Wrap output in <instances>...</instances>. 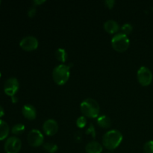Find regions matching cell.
<instances>
[{
	"instance_id": "29",
	"label": "cell",
	"mask_w": 153,
	"mask_h": 153,
	"mask_svg": "<svg viewBox=\"0 0 153 153\" xmlns=\"http://www.w3.org/2000/svg\"><path fill=\"white\" fill-rule=\"evenodd\" d=\"M0 4H1V1H0Z\"/></svg>"
},
{
	"instance_id": "16",
	"label": "cell",
	"mask_w": 153,
	"mask_h": 153,
	"mask_svg": "<svg viewBox=\"0 0 153 153\" xmlns=\"http://www.w3.org/2000/svg\"><path fill=\"white\" fill-rule=\"evenodd\" d=\"M55 56L56 59L61 63L64 64L66 62L67 59V53L65 49L62 48H58L55 52Z\"/></svg>"
},
{
	"instance_id": "24",
	"label": "cell",
	"mask_w": 153,
	"mask_h": 153,
	"mask_svg": "<svg viewBox=\"0 0 153 153\" xmlns=\"http://www.w3.org/2000/svg\"><path fill=\"white\" fill-rule=\"evenodd\" d=\"M104 3L105 4L106 7H108L109 9H111L114 7L116 1H115L114 0H105V1H104Z\"/></svg>"
},
{
	"instance_id": "7",
	"label": "cell",
	"mask_w": 153,
	"mask_h": 153,
	"mask_svg": "<svg viewBox=\"0 0 153 153\" xmlns=\"http://www.w3.org/2000/svg\"><path fill=\"white\" fill-rule=\"evenodd\" d=\"M27 140L32 147H39L44 143V137L40 130L34 128L28 132Z\"/></svg>"
},
{
	"instance_id": "22",
	"label": "cell",
	"mask_w": 153,
	"mask_h": 153,
	"mask_svg": "<svg viewBox=\"0 0 153 153\" xmlns=\"http://www.w3.org/2000/svg\"><path fill=\"white\" fill-rule=\"evenodd\" d=\"M86 134H91V136L93 137V138H95L96 137V130H95V128H94V125H93L92 123L90 124L89 127L88 128V129H87L86 131Z\"/></svg>"
},
{
	"instance_id": "19",
	"label": "cell",
	"mask_w": 153,
	"mask_h": 153,
	"mask_svg": "<svg viewBox=\"0 0 153 153\" xmlns=\"http://www.w3.org/2000/svg\"><path fill=\"white\" fill-rule=\"evenodd\" d=\"M87 123H88V120L87 118L85 116H81L76 120V126L79 127V128H83L86 126Z\"/></svg>"
},
{
	"instance_id": "18",
	"label": "cell",
	"mask_w": 153,
	"mask_h": 153,
	"mask_svg": "<svg viewBox=\"0 0 153 153\" xmlns=\"http://www.w3.org/2000/svg\"><path fill=\"white\" fill-rule=\"evenodd\" d=\"M25 129V125L22 123H17L15 124L11 128V132L13 134H16V135H19V134H22L24 132Z\"/></svg>"
},
{
	"instance_id": "1",
	"label": "cell",
	"mask_w": 153,
	"mask_h": 153,
	"mask_svg": "<svg viewBox=\"0 0 153 153\" xmlns=\"http://www.w3.org/2000/svg\"><path fill=\"white\" fill-rule=\"evenodd\" d=\"M123 138L122 133L119 130L112 129L105 133L102 139V143L105 148L113 151L120 145Z\"/></svg>"
},
{
	"instance_id": "6",
	"label": "cell",
	"mask_w": 153,
	"mask_h": 153,
	"mask_svg": "<svg viewBox=\"0 0 153 153\" xmlns=\"http://www.w3.org/2000/svg\"><path fill=\"white\" fill-rule=\"evenodd\" d=\"M22 148L20 139L15 136H11L6 139L4 149L6 153H18Z\"/></svg>"
},
{
	"instance_id": "13",
	"label": "cell",
	"mask_w": 153,
	"mask_h": 153,
	"mask_svg": "<svg viewBox=\"0 0 153 153\" xmlns=\"http://www.w3.org/2000/svg\"><path fill=\"white\" fill-rule=\"evenodd\" d=\"M104 29L109 34H117L120 30L119 23L114 19H109L104 23Z\"/></svg>"
},
{
	"instance_id": "27",
	"label": "cell",
	"mask_w": 153,
	"mask_h": 153,
	"mask_svg": "<svg viewBox=\"0 0 153 153\" xmlns=\"http://www.w3.org/2000/svg\"><path fill=\"white\" fill-rule=\"evenodd\" d=\"M11 100H12V102H13V103L16 102L18 101V99L16 98V97H15V96H13V97H11Z\"/></svg>"
},
{
	"instance_id": "11",
	"label": "cell",
	"mask_w": 153,
	"mask_h": 153,
	"mask_svg": "<svg viewBox=\"0 0 153 153\" xmlns=\"http://www.w3.org/2000/svg\"><path fill=\"white\" fill-rule=\"evenodd\" d=\"M22 114L25 119L34 120L37 117V110L35 107L31 104H25L22 108Z\"/></svg>"
},
{
	"instance_id": "12",
	"label": "cell",
	"mask_w": 153,
	"mask_h": 153,
	"mask_svg": "<svg viewBox=\"0 0 153 153\" xmlns=\"http://www.w3.org/2000/svg\"><path fill=\"white\" fill-rule=\"evenodd\" d=\"M103 150V146L100 142L92 140L88 143L85 146V151L87 153H101Z\"/></svg>"
},
{
	"instance_id": "30",
	"label": "cell",
	"mask_w": 153,
	"mask_h": 153,
	"mask_svg": "<svg viewBox=\"0 0 153 153\" xmlns=\"http://www.w3.org/2000/svg\"><path fill=\"white\" fill-rule=\"evenodd\" d=\"M107 153H110V152H107Z\"/></svg>"
},
{
	"instance_id": "8",
	"label": "cell",
	"mask_w": 153,
	"mask_h": 153,
	"mask_svg": "<svg viewBox=\"0 0 153 153\" xmlns=\"http://www.w3.org/2000/svg\"><path fill=\"white\" fill-rule=\"evenodd\" d=\"M38 40L34 36H26L23 37L19 42V46L23 50L31 52L37 49L38 47Z\"/></svg>"
},
{
	"instance_id": "9",
	"label": "cell",
	"mask_w": 153,
	"mask_h": 153,
	"mask_svg": "<svg viewBox=\"0 0 153 153\" xmlns=\"http://www.w3.org/2000/svg\"><path fill=\"white\" fill-rule=\"evenodd\" d=\"M19 88V83L17 79L10 77L5 81L4 84V91L7 96L13 97Z\"/></svg>"
},
{
	"instance_id": "21",
	"label": "cell",
	"mask_w": 153,
	"mask_h": 153,
	"mask_svg": "<svg viewBox=\"0 0 153 153\" xmlns=\"http://www.w3.org/2000/svg\"><path fill=\"white\" fill-rule=\"evenodd\" d=\"M143 151L145 153H153V140H149L145 143Z\"/></svg>"
},
{
	"instance_id": "3",
	"label": "cell",
	"mask_w": 153,
	"mask_h": 153,
	"mask_svg": "<svg viewBox=\"0 0 153 153\" xmlns=\"http://www.w3.org/2000/svg\"><path fill=\"white\" fill-rule=\"evenodd\" d=\"M70 66L61 64L56 66L52 70V79L58 85H64L68 82L70 76Z\"/></svg>"
},
{
	"instance_id": "5",
	"label": "cell",
	"mask_w": 153,
	"mask_h": 153,
	"mask_svg": "<svg viewBox=\"0 0 153 153\" xmlns=\"http://www.w3.org/2000/svg\"><path fill=\"white\" fill-rule=\"evenodd\" d=\"M137 79L141 86H149L152 82L153 75L152 71L148 67L142 66L137 70Z\"/></svg>"
},
{
	"instance_id": "26",
	"label": "cell",
	"mask_w": 153,
	"mask_h": 153,
	"mask_svg": "<svg viewBox=\"0 0 153 153\" xmlns=\"http://www.w3.org/2000/svg\"><path fill=\"white\" fill-rule=\"evenodd\" d=\"M4 109H3L2 106L0 105V117H2V116H3V115H4Z\"/></svg>"
},
{
	"instance_id": "17",
	"label": "cell",
	"mask_w": 153,
	"mask_h": 153,
	"mask_svg": "<svg viewBox=\"0 0 153 153\" xmlns=\"http://www.w3.org/2000/svg\"><path fill=\"white\" fill-rule=\"evenodd\" d=\"M43 147L46 152L49 153H55L58 151V146L56 143H52V142H46L43 144Z\"/></svg>"
},
{
	"instance_id": "15",
	"label": "cell",
	"mask_w": 153,
	"mask_h": 153,
	"mask_svg": "<svg viewBox=\"0 0 153 153\" xmlns=\"http://www.w3.org/2000/svg\"><path fill=\"white\" fill-rule=\"evenodd\" d=\"M10 131L9 126L5 121L0 120V140L7 138Z\"/></svg>"
},
{
	"instance_id": "23",
	"label": "cell",
	"mask_w": 153,
	"mask_h": 153,
	"mask_svg": "<svg viewBox=\"0 0 153 153\" xmlns=\"http://www.w3.org/2000/svg\"><path fill=\"white\" fill-rule=\"evenodd\" d=\"M36 11H37V9H36L35 6H32V7H31L28 9V13H28V16H29V17L32 18L33 16L36 14Z\"/></svg>"
},
{
	"instance_id": "2",
	"label": "cell",
	"mask_w": 153,
	"mask_h": 153,
	"mask_svg": "<svg viewBox=\"0 0 153 153\" xmlns=\"http://www.w3.org/2000/svg\"><path fill=\"white\" fill-rule=\"evenodd\" d=\"M80 110L83 114V116L91 119L98 117L100 113V105L92 98L84 100L80 105Z\"/></svg>"
},
{
	"instance_id": "28",
	"label": "cell",
	"mask_w": 153,
	"mask_h": 153,
	"mask_svg": "<svg viewBox=\"0 0 153 153\" xmlns=\"http://www.w3.org/2000/svg\"><path fill=\"white\" fill-rule=\"evenodd\" d=\"M0 77H1V72H0Z\"/></svg>"
},
{
	"instance_id": "20",
	"label": "cell",
	"mask_w": 153,
	"mask_h": 153,
	"mask_svg": "<svg viewBox=\"0 0 153 153\" xmlns=\"http://www.w3.org/2000/svg\"><path fill=\"white\" fill-rule=\"evenodd\" d=\"M121 30H122V33L128 35V34H131V31H132L133 26L131 23L127 22V23H125L123 25V26L121 27Z\"/></svg>"
},
{
	"instance_id": "4",
	"label": "cell",
	"mask_w": 153,
	"mask_h": 153,
	"mask_svg": "<svg viewBox=\"0 0 153 153\" xmlns=\"http://www.w3.org/2000/svg\"><path fill=\"white\" fill-rule=\"evenodd\" d=\"M130 40L128 35L122 32L115 34L111 39V46L118 52H123L128 49Z\"/></svg>"
},
{
	"instance_id": "10",
	"label": "cell",
	"mask_w": 153,
	"mask_h": 153,
	"mask_svg": "<svg viewBox=\"0 0 153 153\" xmlns=\"http://www.w3.org/2000/svg\"><path fill=\"white\" fill-rule=\"evenodd\" d=\"M59 126L58 122L54 119L46 120L43 124V130L48 136H53L58 133Z\"/></svg>"
},
{
	"instance_id": "14",
	"label": "cell",
	"mask_w": 153,
	"mask_h": 153,
	"mask_svg": "<svg viewBox=\"0 0 153 153\" xmlns=\"http://www.w3.org/2000/svg\"><path fill=\"white\" fill-rule=\"evenodd\" d=\"M97 125L102 128H108L111 126V120L107 115H101L97 120Z\"/></svg>"
},
{
	"instance_id": "25",
	"label": "cell",
	"mask_w": 153,
	"mask_h": 153,
	"mask_svg": "<svg viewBox=\"0 0 153 153\" xmlns=\"http://www.w3.org/2000/svg\"><path fill=\"white\" fill-rule=\"evenodd\" d=\"M45 1H46L45 0H34V1H33V4H34V6L40 5V4L44 3Z\"/></svg>"
}]
</instances>
